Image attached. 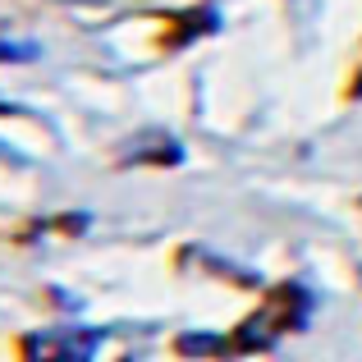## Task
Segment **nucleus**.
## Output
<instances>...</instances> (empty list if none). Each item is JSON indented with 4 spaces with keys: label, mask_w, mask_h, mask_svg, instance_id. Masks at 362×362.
<instances>
[{
    "label": "nucleus",
    "mask_w": 362,
    "mask_h": 362,
    "mask_svg": "<svg viewBox=\"0 0 362 362\" xmlns=\"http://www.w3.org/2000/svg\"><path fill=\"white\" fill-rule=\"evenodd\" d=\"M97 335L88 330H51V335H28L23 339V362H88Z\"/></svg>",
    "instance_id": "nucleus-1"
}]
</instances>
